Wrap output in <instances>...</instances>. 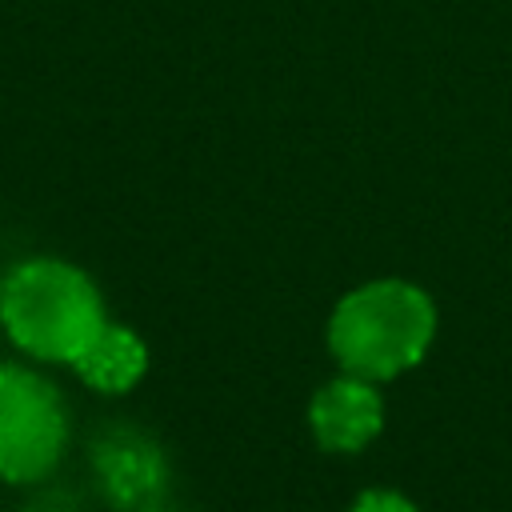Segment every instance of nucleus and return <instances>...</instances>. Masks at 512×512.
Returning a JSON list of instances; mask_svg holds the SVG:
<instances>
[{
	"label": "nucleus",
	"instance_id": "3",
	"mask_svg": "<svg viewBox=\"0 0 512 512\" xmlns=\"http://www.w3.org/2000/svg\"><path fill=\"white\" fill-rule=\"evenodd\" d=\"M68 444V412L44 376L0 364V480L32 484L56 468Z\"/></svg>",
	"mask_w": 512,
	"mask_h": 512
},
{
	"label": "nucleus",
	"instance_id": "4",
	"mask_svg": "<svg viewBox=\"0 0 512 512\" xmlns=\"http://www.w3.org/2000/svg\"><path fill=\"white\" fill-rule=\"evenodd\" d=\"M308 428L328 452H360L384 428V396L372 380L340 372L308 404Z\"/></svg>",
	"mask_w": 512,
	"mask_h": 512
},
{
	"label": "nucleus",
	"instance_id": "2",
	"mask_svg": "<svg viewBox=\"0 0 512 512\" xmlns=\"http://www.w3.org/2000/svg\"><path fill=\"white\" fill-rule=\"evenodd\" d=\"M108 320L96 280L56 256L16 264L0 284V328L8 340L48 364H72Z\"/></svg>",
	"mask_w": 512,
	"mask_h": 512
},
{
	"label": "nucleus",
	"instance_id": "5",
	"mask_svg": "<svg viewBox=\"0 0 512 512\" xmlns=\"http://www.w3.org/2000/svg\"><path fill=\"white\" fill-rule=\"evenodd\" d=\"M76 376L96 388V392H108V396H120L128 388L140 384V376L148 372V344L124 328V324H112L104 320L100 332L84 344V352L72 360Z\"/></svg>",
	"mask_w": 512,
	"mask_h": 512
},
{
	"label": "nucleus",
	"instance_id": "1",
	"mask_svg": "<svg viewBox=\"0 0 512 512\" xmlns=\"http://www.w3.org/2000/svg\"><path fill=\"white\" fill-rule=\"evenodd\" d=\"M436 336L432 296L400 276L344 292L328 316V352L352 376L384 384L416 368Z\"/></svg>",
	"mask_w": 512,
	"mask_h": 512
},
{
	"label": "nucleus",
	"instance_id": "6",
	"mask_svg": "<svg viewBox=\"0 0 512 512\" xmlns=\"http://www.w3.org/2000/svg\"><path fill=\"white\" fill-rule=\"evenodd\" d=\"M348 512H420L404 492H392V488H368L352 500Z\"/></svg>",
	"mask_w": 512,
	"mask_h": 512
}]
</instances>
